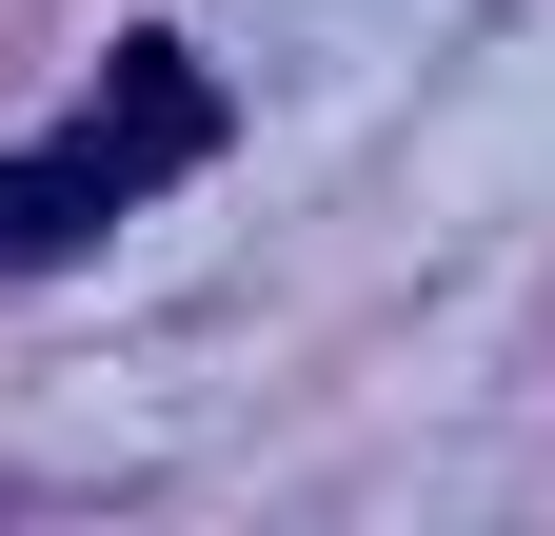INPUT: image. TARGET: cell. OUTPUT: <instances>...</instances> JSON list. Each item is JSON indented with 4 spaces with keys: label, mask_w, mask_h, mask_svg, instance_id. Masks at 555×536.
<instances>
[{
    "label": "cell",
    "mask_w": 555,
    "mask_h": 536,
    "mask_svg": "<svg viewBox=\"0 0 555 536\" xmlns=\"http://www.w3.org/2000/svg\"><path fill=\"white\" fill-rule=\"evenodd\" d=\"M80 159L139 199V179H179V159H219V80H198L179 40H119V80H100V119H80Z\"/></svg>",
    "instance_id": "6da1fadb"
},
{
    "label": "cell",
    "mask_w": 555,
    "mask_h": 536,
    "mask_svg": "<svg viewBox=\"0 0 555 536\" xmlns=\"http://www.w3.org/2000/svg\"><path fill=\"white\" fill-rule=\"evenodd\" d=\"M100 219H119V179L80 140H60V159H0V258H80Z\"/></svg>",
    "instance_id": "7a4b0ae2"
}]
</instances>
